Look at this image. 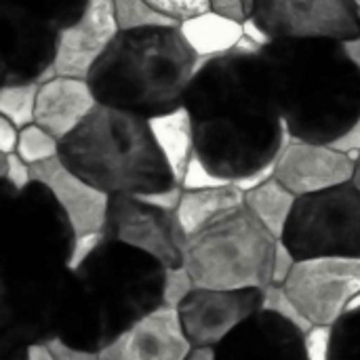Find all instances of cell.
Returning <instances> with one entry per match:
<instances>
[{
	"label": "cell",
	"mask_w": 360,
	"mask_h": 360,
	"mask_svg": "<svg viewBox=\"0 0 360 360\" xmlns=\"http://www.w3.org/2000/svg\"><path fill=\"white\" fill-rule=\"evenodd\" d=\"M184 103L194 118L196 154L232 181L278 160L293 137L268 55L247 38L194 76Z\"/></svg>",
	"instance_id": "6da1fadb"
},
{
	"label": "cell",
	"mask_w": 360,
	"mask_h": 360,
	"mask_svg": "<svg viewBox=\"0 0 360 360\" xmlns=\"http://www.w3.org/2000/svg\"><path fill=\"white\" fill-rule=\"evenodd\" d=\"M266 55L293 137L331 143L360 116V74L342 42L276 40Z\"/></svg>",
	"instance_id": "7a4b0ae2"
},
{
	"label": "cell",
	"mask_w": 360,
	"mask_h": 360,
	"mask_svg": "<svg viewBox=\"0 0 360 360\" xmlns=\"http://www.w3.org/2000/svg\"><path fill=\"white\" fill-rule=\"evenodd\" d=\"M209 61L192 53L179 27L120 32L89 82L99 103L150 118L181 105Z\"/></svg>",
	"instance_id": "3957f363"
},
{
	"label": "cell",
	"mask_w": 360,
	"mask_h": 360,
	"mask_svg": "<svg viewBox=\"0 0 360 360\" xmlns=\"http://www.w3.org/2000/svg\"><path fill=\"white\" fill-rule=\"evenodd\" d=\"M59 158L110 196H137L177 184L150 133L148 118L105 103L61 141Z\"/></svg>",
	"instance_id": "277c9868"
},
{
	"label": "cell",
	"mask_w": 360,
	"mask_h": 360,
	"mask_svg": "<svg viewBox=\"0 0 360 360\" xmlns=\"http://www.w3.org/2000/svg\"><path fill=\"white\" fill-rule=\"evenodd\" d=\"M276 240L245 205L186 238L181 257L196 289L264 291L272 285Z\"/></svg>",
	"instance_id": "5b68a950"
},
{
	"label": "cell",
	"mask_w": 360,
	"mask_h": 360,
	"mask_svg": "<svg viewBox=\"0 0 360 360\" xmlns=\"http://www.w3.org/2000/svg\"><path fill=\"white\" fill-rule=\"evenodd\" d=\"M297 259L360 257V190L354 181L297 198L285 236Z\"/></svg>",
	"instance_id": "8992f818"
},
{
	"label": "cell",
	"mask_w": 360,
	"mask_h": 360,
	"mask_svg": "<svg viewBox=\"0 0 360 360\" xmlns=\"http://www.w3.org/2000/svg\"><path fill=\"white\" fill-rule=\"evenodd\" d=\"M287 293L314 327L338 325L360 293V257L323 255L297 259L285 283Z\"/></svg>",
	"instance_id": "52a82bcc"
},
{
	"label": "cell",
	"mask_w": 360,
	"mask_h": 360,
	"mask_svg": "<svg viewBox=\"0 0 360 360\" xmlns=\"http://www.w3.org/2000/svg\"><path fill=\"white\" fill-rule=\"evenodd\" d=\"M251 17L274 40H338L360 34L354 0H255Z\"/></svg>",
	"instance_id": "ba28073f"
},
{
	"label": "cell",
	"mask_w": 360,
	"mask_h": 360,
	"mask_svg": "<svg viewBox=\"0 0 360 360\" xmlns=\"http://www.w3.org/2000/svg\"><path fill=\"white\" fill-rule=\"evenodd\" d=\"M118 34L114 0H89L80 17L57 34L53 57L55 74L89 80L93 68L108 53Z\"/></svg>",
	"instance_id": "9c48e42d"
},
{
	"label": "cell",
	"mask_w": 360,
	"mask_h": 360,
	"mask_svg": "<svg viewBox=\"0 0 360 360\" xmlns=\"http://www.w3.org/2000/svg\"><path fill=\"white\" fill-rule=\"evenodd\" d=\"M262 310V291L194 289L179 319L194 348H213Z\"/></svg>",
	"instance_id": "30bf717a"
},
{
	"label": "cell",
	"mask_w": 360,
	"mask_h": 360,
	"mask_svg": "<svg viewBox=\"0 0 360 360\" xmlns=\"http://www.w3.org/2000/svg\"><path fill=\"white\" fill-rule=\"evenodd\" d=\"M192 350L179 310L158 306L105 344L99 360H186Z\"/></svg>",
	"instance_id": "8fae6325"
},
{
	"label": "cell",
	"mask_w": 360,
	"mask_h": 360,
	"mask_svg": "<svg viewBox=\"0 0 360 360\" xmlns=\"http://www.w3.org/2000/svg\"><path fill=\"white\" fill-rule=\"evenodd\" d=\"M356 160L329 143L291 137L278 156L276 179L297 198L319 194L354 179Z\"/></svg>",
	"instance_id": "7c38bea8"
},
{
	"label": "cell",
	"mask_w": 360,
	"mask_h": 360,
	"mask_svg": "<svg viewBox=\"0 0 360 360\" xmlns=\"http://www.w3.org/2000/svg\"><path fill=\"white\" fill-rule=\"evenodd\" d=\"M32 177L34 184H40L46 192H51L68 219L72 236L108 230L112 196L76 175L59 156L34 165Z\"/></svg>",
	"instance_id": "4fadbf2b"
},
{
	"label": "cell",
	"mask_w": 360,
	"mask_h": 360,
	"mask_svg": "<svg viewBox=\"0 0 360 360\" xmlns=\"http://www.w3.org/2000/svg\"><path fill=\"white\" fill-rule=\"evenodd\" d=\"M173 215L146 207L135 196H112L108 232L118 243L156 259L162 268H175L184 264V257L175 245Z\"/></svg>",
	"instance_id": "5bb4252c"
},
{
	"label": "cell",
	"mask_w": 360,
	"mask_h": 360,
	"mask_svg": "<svg viewBox=\"0 0 360 360\" xmlns=\"http://www.w3.org/2000/svg\"><path fill=\"white\" fill-rule=\"evenodd\" d=\"M99 105V99L84 78L53 76L42 82L36 101V124L59 141L72 135Z\"/></svg>",
	"instance_id": "9a60e30c"
},
{
	"label": "cell",
	"mask_w": 360,
	"mask_h": 360,
	"mask_svg": "<svg viewBox=\"0 0 360 360\" xmlns=\"http://www.w3.org/2000/svg\"><path fill=\"white\" fill-rule=\"evenodd\" d=\"M148 127L175 181L181 184L184 173L196 154V127L190 108L181 103L169 112L150 116Z\"/></svg>",
	"instance_id": "2e32d148"
},
{
	"label": "cell",
	"mask_w": 360,
	"mask_h": 360,
	"mask_svg": "<svg viewBox=\"0 0 360 360\" xmlns=\"http://www.w3.org/2000/svg\"><path fill=\"white\" fill-rule=\"evenodd\" d=\"M240 207H245V192L234 184L213 190H184L175 221L190 238Z\"/></svg>",
	"instance_id": "e0dca14e"
},
{
	"label": "cell",
	"mask_w": 360,
	"mask_h": 360,
	"mask_svg": "<svg viewBox=\"0 0 360 360\" xmlns=\"http://www.w3.org/2000/svg\"><path fill=\"white\" fill-rule=\"evenodd\" d=\"M179 34L198 59H217L243 42L245 25L243 21L207 11L205 15L181 21Z\"/></svg>",
	"instance_id": "ac0fdd59"
},
{
	"label": "cell",
	"mask_w": 360,
	"mask_h": 360,
	"mask_svg": "<svg viewBox=\"0 0 360 360\" xmlns=\"http://www.w3.org/2000/svg\"><path fill=\"white\" fill-rule=\"evenodd\" d=\"M245 205L268 228V232L281 240L285 236L287 224L297 205V196L274 177L266 181L264 186L247 192Z\"/></svg>",
	"instance_id": "d6986e66"
},
{
	"label": "cell",
	"mask_w": 360,
	"mask_h": 360,
	"mask_svg": "<svg viewBox=\"0 0 360 360\" xmlns=\"http://www.w3.org/2000/svg\"><path fill=\"white\" fill-rule=\"evenodd\" d=\"M44 78L27 82H4L0 89V116L25 129L36 122V101Z\"/></svg>",
	"instance_id": "ffe728a7"
},
{
	"label": "cell",
	"mask_w": 360,
	"mask_h": 360,
	"mask_svg": "<svg viewBox=\"0 0 360 360\" xmlns=\"http://www.w3.org/2000/svg\"><path fill=\"white\" fill-rule=\"evenodd\" d=\"M114 13L120 32L179 27V21L160 13L148 0H114Z\"/></svg>",
	"instance_id": "44dd1931"
},
{
	"label": "cell",
	"mask_w": 360,
	"mask_h": 360,
	"mask_svg": "<svg viewBox=\"0 0 360 360\" xmlns=\"http://www.w3.org/2000/svg\"><path fill=\"white\" fill-rule=\"evenodd\" d=\"M262 312H268V314L289 323L304 335L314 329V325L306 319V314L300 310L295 300L287 293L285 285H268L262 291Z\"/></svg>",
	"instance_id": "7402d4cb"
},
{
	"label": "cell",
	"mask_w": 360,
	"mask_h": 360,
	"mask_svg": "<svg viewBox=\"0 0 360 360\" xmlns=\"http://www.w3.org/2000/svg\"><path fill=\"white\" fill-rule=\"evenodd\" d=\"M17 154L30 167H34V165L46 162L51 158H57L61 154V141L55 135H51L46 129H42L40 124L34 122V124L21 129Z\"/></svg>",
	"instance_id": "603a6c76"
},
{
	"label": "cell",
	"mask_w": 360,
	"mask_h": 360,
	"mask_svg": "<svg viewBox=\"0 0 360 360\" xmlns=\"http://www.w3.org/2000/svg\"><path fill=\"white\" fill-rule=\"evenodd\" d=\"M8 2L30 11L32 15L46 21L59 32L61 27L70 25L74 19L80 17L89 0H8Z\"/></svg>",
	"instance_id": "cb8c5ba5"
},
{
	"label": "cell",
	"mask_w": 360,
	"mask_h": 360,
	"mask_svg": "<svg viewBox=\"0 0 360 360\" xmlns=\"http://www.w3.org/2000/svg\"><path fill=\"white\" fill-rule=\"evenodd\" d=\"M196 285L188 272V268L175 266V268H165L162 274V289H160V302L167 308L179 310L184 306V302L194 293Z\"/></svg>",
	"instance_id": "d4e9b609"
},
{
	"label": "cell",
	"mask_w": 360,
	"mask_h": 360,
	"mask_svg": "<svg viewBox=\"0 0 360 360\" xmlns=\"http://www.w3.org/2000/svg\"><path fill=\"white\" fill-rule=\"evenodd\" d=\"M230 184H234V181L215 173L198 154H194L179 186L184 190H213V188H224Z\"/></svg>",
	"instance_id": "484cf974"
},
{
	"label": "cell",
	"mask_w": 360,
	"mask_h": 360,
	"mask_svg": "<svg viewBox=\"0 0 360 360\" xmlns=\"http://www.w3.org/2000/svg\"><path fill=\"white\" fill-rule=\"evenodd\" d=\"M105 238H108V230L105 232L82 234V236H72V247L68 251L65 268L70 272H78L93 257V253L105 243Z\"/></svg>",
	"instance_id": "4316f807"
},
{
	"label": "cell",
	"mask_w": 360,
	"mask_h": 360,
	"mask_svg": "<svg viewBox=\"0 0 360 360\" xmlns=\"http://www.w3.org/2000/svg\"><path fill=\"white\" fill-rule=\"evenodd\" d=\"M0 175L15 192H23L34 181L32 167L17 152L0 156Z\"/></svg>",
	"instance_id": "83f0119b"
},
{
	"label": "cell",
	"mask_w": 360,
	"mask_h": 360,
	"mask_svg": "<svg viewBox=\"0 0 360 360\" xmlns=\"http://www.w3.org/2000/svg\"><path fill=\"white\" fill-rule=\"evenodd\" d=\"M148 2L179 23L211 11V0H148Z\"/></svg>",
	"instance_id": "f1b7e54d"
},
{
	"label": "cell",
	"mask_w": 360,
	"mask_h": 360,
	"mask_svg": "<svg viewBox=\"0 0 360 360\" xmlns=\"http://www.w3.org/2000/svg\"><path fill=\"white\" fill-rule=\"evenodd\" d=\"M333 350V327H314L304 335L306 360H331Z\"/></svg>",
	"instance_id": "f546056e"
},
{
	"label": "cell",
	"mask_w": 360,
	"mask_h": 360,
	"mask_svg": "<svg viewBox=\"0 0 360 360\" xmlns=\"http://www.w3.org/2000/svg\"><path fill=\"white\" fill-rule=\"evenodd\" d=\"M181 196H184V188H181L179 184H175V186L165 188V190L137 194L135 198H137L139 202H143L146 207H152V209H156V211H162V213L173 215V213L179 209Z\"/></svg>",
	"instance_id": "4dcf8cb0"
},
{
	"label": "cell",
	"mask_w": 360,
	"mask_h": 360,
	"mask_svg": "<svg viewBox=\"0 0 360 360\" xmlns=\"http://www.w3.org/2000/svg\"><path fill=\"white\" fill-rule=\"evenodd\" d=\"M297 264L295 253L289 249L285 240H276L274 249V264H272V285H285Z\"/></svg>",
	"instance_id": "1f68e13d"
},
{
	"label": "cell",
	"mask_w": 360,
	"mask_h": 360,
	"mask_svg": "<svg viewBox=\"0 0 360 360\" xmlns=\"http://www.w3.org/2000/svg\"><path fill=\"white\" fill-rule=\"evenodd\" d=\"M44 344L49 346V350L55 356V360H99V352L84 350V348H74L68 342H63L61 338H51Z\"/></svg>",
	"instance_id": "d6a6232c"
},
{
	"label": "cell",
	"mask_w": 360,
	"mask_h": 360,
	"mask_svg": "<svg viewBox=\"0 0 360 360\" xmlns=\"http://www.w3.org/2000/svg\"><path fill=\"white\" fill-rule=\"evenodd\" d=\"M331 148L344 152V154H350L354 160L360 156V116L348 127L346 133H342L335 141L329 143Z\"/></svg>",
	"instance_id": "836d02e7"
},
{
	"label": "cell",
	"mask_w": 360,
	"mask_h": 360,
	"mask_svg": "<svg viewBox=\"0 0 360 360\" xmlns=\"http://www.w3.org/2000/svg\"><path fill=\"white\" fill-rule=\"evenodd\" d=\"M243 25H245V38L251 42V44H255L257 49H262V51H266L268 46H272L276 40L268 34V30L266 27H262L251 15L243 21Z\"/></svg>",
	"instance_id": "e575fe53"
},
{
	"label": "cell",
	"mask_w": 360,
	"mask_h": 360,
	"mask_svg": "<svg viewBox=\"0 0 360 360\" xmlns=\"http://www.w3.org/2000/svg\"><path fill=\"white\" fill-rule=\"evenodd\" d=\"M211 11L236 21H245L251 15L245 0H211Z\"/></svg>",
	"instance_id": "d590c367"
},
{
	"label": "cell",
	"mask_w": 360,
	"mask_h": 360,
	"mask_svg": "<svg viewBox=\"0 0 360 360\" xmlns=\"http://www.w3.org/2000/svg\"><path fill=\"white\" fill-rule=\"evenodd\" d=\"M21 129L15 127L8 118L0 116V154H15L19 146Z\"/></svg>",
	"instance_id": "8d00e7d4"
},
{
	"label": "cell",
	"mask_w": 360,
	"mask_h": 360,
	"mask_svg": "<svg viewBox=\"0 0 360 360\" xmlns=\"http://www.w3.org/2000/svg\"><path fill=\"white\" fill-rule=\"evenodd\" d=\"M342 49H344L346 57L350 59V63L359 70L360 74V34L359 36H354V38L344 40V42H342Z\"/></svg>",
	"instance_id": "74e56055"
},
{
	"label": "cell",
	"mask_w": 360,
	"mask_h": 360,
	"mask_svg": "<svg viewBox=\"0 0 360 360\" xmlns=\"http://www.w3.org/2000/svg\"><path fill=\"white\" fill-rule=\"evenodd\" d=\"M25 360H55L46 344H32L25 350Z\"/></svg>",
	"instance_id": "f35d334b"
},
{
	"label": "cell",
	"mask_w": 360,
	"mask_h": 360,
	"mask_svg": "<svg viewBox=\"0 0 360 360\" xmlns=\"http://www.w3.org/2000/svg\"><path fill=\"white\" fill-rule=\"evenodd\" d=\"M186 360H217V354L213 348H194Z\"/></svg>",
	"instance_id": "ab89813d"
},
{
	"label": "cell",
	"mask_w": 360,
	"mask_h": 360,
	"mask_svg": "<svg viewBox=\"0 0 360 360\" xmlns=\"http://www.w3.org/2000/svg\"><path fill=\"white\" fill-rule=\"evenodd\" d=\"M354 312H360V293L350 302V306H348V310H346V314H354Z\"/></svg>",
	"instance_id": "60d3db41"
},
{
	"label": "cell",
	"mask_w": 360,
	"mask_h": 360,
	"mask_svg": "<svg viewBox=\"0 0 360 360\" xmlns=\"http://www.w3.org/2000/svg\"><path fill=\"white\" fill-rule=\"evenodd\" d=\"M352 181H354V186L360 190V156L356 158V171H354V179Z\"/></svg>",
	"instance_id": "b9f144b4"
},
{
	"label": "cell",
	"mask_w": 360,
	"mask_h": 360,
	"mask_svg": "<svg viewBox=\"0 0 360 360\" xmlns=\"http://www.w3.org/2000/svg\"><path fill=\"white\" fill-rule=\"evenodd\" d=\"M247 2V6H249V13H251V8H253V4H255V0H245Z\"/></svg>",
	"instance_id": "7bdbcfd3"
},
{
	"label": "cell",
	"mask_w": 360,
	"mask_h": 360,
	"mask_svg": "<svg viewBox=\"0 0 360 360\" xmlns=\"http://www.w3.org/2000/svg\"><path fill=\"white\" fill-rule=\"evenodd\" d=\"M356 17H359V25H360V8L356 6Z\"/></svg>",
	"instance_id": "ee69618b"
}]
</instances>
